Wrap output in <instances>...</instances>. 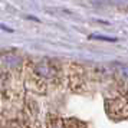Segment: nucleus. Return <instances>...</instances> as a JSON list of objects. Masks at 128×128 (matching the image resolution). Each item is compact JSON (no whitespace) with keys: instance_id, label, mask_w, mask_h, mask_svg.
Returning <instances> with one entry per match:
<instances>
[{"instance_id":"1","label":"nucleus","mask_w":128,"mask_h":128,"mask_svg":"<svg viewBox=\"0 0 128 128\" xmlns=\"http://www.w3.org/2000/svg\"><path fill=\"white\" fill-rule=\"evenodd\" d=\"M32 72H33L36 79L43 82V84L53 82V81H56V78H58V68L50 60L36 62L33 65V68H32Z\"/></svg>"},{"instance_id":"2","label":"nucleus","mask_w":128,"mask_h":128,"mask_svg":"<svg viewBox=\"0 0 128 128\" xmlns=\"http://www.w3.org/2000/svg\"><path fill=\"white\" fill-rule=\"evenodd\" d=\"M92 39H99V40H108V42H115V38H106V36H91Z\"/></svg>"},{"instance_id":"3","label":"nucleus","mask_w":128,"mask_h":128,"mask_svg":"<svg viewBox=\"0 0 128 128\" xmlns=\"http://www.w3.org/2000/svg\"><path fill=\"white\" fill-rule=\"evenodd\" d=\"M49 128H64V125H62V124H59V122H56V124L49 125Z\"/></svg>"}]
</instances>
